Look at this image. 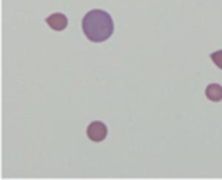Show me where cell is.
<instances>
[{"instance_id": "obj_1", "label": "cell", "mask_w": 222, "mask_h": 180, "mask_svg": "<svg viewBox=\"0 0 222 180\" xmlns=\"http://www.w3.org/2000/svg\"><path fill=\"white\" fill-rule=\"evenodd\" d=\"M82 28L89 40L101 43L109 39L113 34L114 22L107 11L92 10L83 18Z\"/></svg>"}, {"instance_id": "obj_2", "label": "cell", "mask_w": 222, "mask_h": 180, "mask_svg": "<svg viewBox=\"0 0 222 180\" xmlns=\"http://www.w3.org/2000/svg\"><path fill=\"white\" fill-rule=\"evenodd\" d=\"M108 128L101 121H94L87 128V136L93 142H101L106 138Z\"/></svg>"}, {"instance_id": "obj_3", "label": "cell", "mask_w": 222, "mask_h": 180, "mask_svg": "<svg viewBox=\"0 0 222 180\" xmlns=\"http://www.w3.org/2000/svg\"><path fill=\"white\" fill-rule=\"evenodd\" d=\"M46 23L54 31L61 32L63 31L68 25V18L67 17L60 12H56L46 18Z\"/></svg>"}, {"instance_id": "obj_4", "label": "cell", "mask_w": 222, "mask_h": 180, "mask_svg": "<svg viewBox=\"0 0 222 180\" xmlns=\"http://www.w3.org/2000/svg\"><path fill=\"white\" fill-rule=\"evenodd\" d=\"M206 98L213 102H219L222 99V86L218 84H211L206 89Z\"/></svg>"}, {"instance_id": "obj_5", "label": "cell", "mask_w": 222, "mask_h": 180, "mask_svg": "<svg viewBox=\"0 0 222 180\" xmlns=\"http://www.w3.org/2000/svg\"><path fill=\"white\" fill-rule=\"evenodd\" d=\"M211 58L213 61V63L222 70V50L213 53L211 55Z\"/></svg>"}]
</instances>
